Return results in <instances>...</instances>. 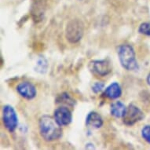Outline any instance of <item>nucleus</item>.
Listing matches in <instances>:
<instances>
[{"mask_svg": "<svg viewBox=\"0 0 150 150\" xmlns=\"http://www.w3.org/2000/svg\"><path fill=\"white\" fill-rule=\"evenodd\" d=\"M146 82H147V84L150 86V73L148 74L147 78H146Z\"/></svg>", "mask_w": 150, "mask_h": 150, "instance_id": "17", "label": "nucleus"}, {"mask_svg": "<svg viewBox=\"0 0 150 150\" xmlns=\"http://www.w3.org/2000/svg\"><path fill=\"white\" fill-rule=\"evenodd\" d=\"M138 32L144 35L150 36V22L142 23L138 28Z\"/></svg>", "mask_w": 150, "mask_h": 150, "instance_id": "14", "label": "nucleus"}, {"mask_svg": "<svg viewBox=\"0 0 150 150\" xmlns=\"http://www.w3.org/2000/svg\"><path fill=\"white\" fill-rule=\"evenodd\" d=\"M57 104H64L66 105L69 106H73L75 105V104L76 103V101L74 98H72L69 93L64 92V93H62V94H60L59 96L57 98V100H56Z\"/></svg>", "mask_w": 150, "mask_h": 150, "instance_id": "12", "label": "nucleus"}, {"mask_svg": "<svg viewBox=\"0 0 150 150\" xmlns=\"http://www.w3.org/2000/svg\"><path fill=\"white\" fill-rule=\"evenodd\" d=\"M117 54L121 66L127 71H138L139 65L134 47L130 44H121L117 47Z\"/></svg>", "mask_w": 150, "mask_h": 150, "instance_id": "2", "label": "nucleus"}, {"mask_svg": "<svg viewBox=\"0 0 150 150\" xmlns=\"http://www.w3.org/2000/svg\"><path fill=\"white\" fill-rule=\"evenodd\" d=\"M54 118L58 125L64 127L71 123L72 120V114L68 107L62 106L54 110Z\"/></svg>", "mask_w": 150, "mask_h": 150, "instance_id": "7", "label": "nucleus"}, {"mask_svg": "<svg viewBox=\"0 0 150 150\" xmlns=\"http://www.w3.org/2000/svg\"><path fill=\"white\" fill-rule=\"evenodd\" d=\"M36 70L38 72H40V73H45L47 71V67H48V64H47V60L45 58H40L39 61L37 62L36 64Z\"/></svg>", "mask_w": 150, "mask_h": 150, "instance_id": "13", "label": "nucleus"}, {"mask_svg": "<svg viewBox=\"0 0 150 150\" xmlns=\"http://www.w3.org/2000/svg\"><path fill=\"white\" fill-rule=\"evenodd\" d=\"M105 86V84L104 82H95V83L92 85L91 89H92V91H93L94 93H98L103 91Z\"/></svg>", "mask_w": 150, "mask_h": 150, "instance_id": "16", "label": "nucleus"}, {"mask_svg": "<svg viewBox=\"0 0 150 150\" xmlns=\"http://www.w3.org/2000/svg\"><path fill=\"white\" fill-rule=\"evenodd\" d=\"M103 119L101 115L98 113L97 112L92 111L91 112H89L88 115L86 116V125L87 127L99 129L103 126Z\"/></svg>", "mask_w": 150, "mask_h": 150, "instance_id": "9", "label": "nucleus"}, {"mask_svg": "<svg viewBox=\"0 0 150 150\" xmlns=\"http://www.w3.org/2000/svg\"><path fill=\"white\" fill-rule=\"evenodd\" d=\"M17 92L26 100H32L37 95V90L35 85L30 82H21L17 86Z\"/></svg>", "mask_w": 150, "mask_h": 150, "instance_id": "8", "label": "nucleus"}, {"mask_svg": "<svg viewBox=\"0 0 150 150\" xmlns=\"http://www.w3.org/2000/svg\"><path fill=\"white\" fill-rule=\"evenodd\" d=\"M40 133L43 140L51 142L62 138L63 130L54 117L44 115L40 119Z\"/></svg>", "mask_w": 150, "mask_h": 150, "instance_id": "1", "label": "nucleus"}, {"mask_svg": "<svg viewBox=\"0 0 150 150\" xmlns=\"http://www.w3.org/2000/svg\"><path fill=\"white\" fill-rule=\"evenodd\" d=\"M141 134L143 139L150 145V125L144 126L141 130Z\"/></svg>", "mask_w": 150, "mask_h": 150, "instance_id": "15", "label": "nucleus"}, {"mask_svg": "<svg viewBox=\"0 0 150 150\" xmlns=\"http://www.w3.org/2000/svg\"><path fill=\"white\" fill-rule=\"evenodd\" d=\"M104 94L106 98L109 99H117L122 95V89L120 84L116 82H114L108 86L104 91Z\"/></svg>", "mask_w": 150, "mask_h": 150, "instance_id": "10", "label": "nucleus"}, {"mask_svg": "<svg viewBox=\"0 0 150 150\" xmlns=\"http://www.w3.org/2000/svg\"><path fill=\"white\" fill-rule=\"evenodd\" d=\"M89 69L99 76H105L112 71V66L108 59L94 60L89 64Z\"/></svg>", "mask_w": 150, "mask_h": 150, "instance_id": "6", "label": "nucleus"}, {"mask_svg": "<svg viewBox=\"0 0 150 150\" xmlns=\"http://www.w3.org/2000/svg\"><path fill=\"white\" fill-rule=\"evenodd\" d=\"M145 118V114L138 106L134 104H130L127 109L125 116L123 117V123L127 126L131 127L135 123L140 122Z\"/></svg>", "mask_w": 150, "mask_h": 150, "instance_id": "5", "label": "nucleus"}, {"mask_svg": "<svg viewBox=\"0 0 150 150\" xmlns=\"http://www.w3.org/2000/svg\"><path fill=\"white\" fill-rule=\"evenodd\" d=\"M84 33V25L79 19L71 20L65 27V37L71 43H76L83 38Z\"/></svg>", "mask_w": 150, "mask_h": 150, "instance_id": "3", "label": "nucleus"}, {"mask_svg": "<svg viewBox=\"0 0 150 150\" xmlns=\"http://www.w3.org/2000/svg\"><path fill=\"white\" fill-rule=\"evenodd\" d=\"M127 108L122 101H115L110 105V113L115 118L120 119L125 116Z\"/></svg>", "mask_w": 150, "mask_h": 150, "instance_id": "11", "label": "nucleus"}, {"mask_svg": "<svg viewBox=\"0 0 150 150\" xmlns=\"http://www.w3.org/2000/svg\"><path fill=\"white\" fill-rule=\"evenodd\" d=\"M3 121L6 129L13 133L18 126V117L14 108L10 105H6L3 108Z\"/></svg>", "mask_w": 150, "mask_h": 150, "instance_id": "4", "label": "nucleus"}]
</instances>
